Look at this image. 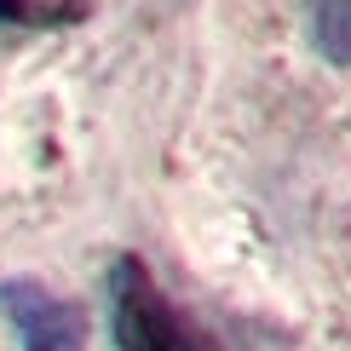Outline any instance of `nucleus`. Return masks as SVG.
Instances as JSON below:
<instances>
[{
	"mask_svg": "<svg viewBox=\"0 0 351 351\" xmlns=\"http://www.w3.org/2000/svg\"><path fill=\"white\" fill-rule=\"evenodd\" d=\"M110 334L121 351H213L173 305L156 294L138 259H115L110 271Z\"/></svg>",
	"mask_w": 351,
	"mask_h": 351,
	"instance_id": "obj_1",
	"label": "nucleus"
},
{
	"mask_svg": "<svg viewBox=\"0 0 351 351\" xmlns=\"http://www.w3.org/2000/svg\"><path fill=\"white\" fill-rule=\"evenodd\" d=\"M0 311L18 328V351H81L86 346L81 305L52 300L40 282H23V276L0 282Z\"/></svg>",
	"mask_w": 351,
	"mask_h": 351,
	"instance_id": "obj_2",
	"label": "nucleus"
},
{
	"mask_svg": "<svg viewBox=\"0 0 351 351\" xmlns=\"http://www.w3.org/2000/svg\"><path fill=\"white\" fill-rule=\"evenodd\" d=\"M317 47L334 64H351V0H317Z\"/></svg>",
	"mask_w": 351,
	"mask_h": 351,
	"instance_id": "obj_3",
	"label": "nucleus"
},
{
	"mask_svg": "<svg viewBox=\"0 0 351 351\" xmlns=\"http://www.w3.org/2000/svg\"><path fill=\"white\" fill-rule=\"evenodd\" d=\"M12 18H23V0H0V23H12Z\"/></svg>",
	"mask_w": 351,
	"mask_h": 351,
	"instance_id": "obj_4",
	"label": "nucleus"
}]
</instances>
